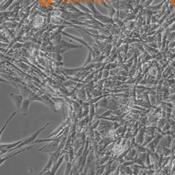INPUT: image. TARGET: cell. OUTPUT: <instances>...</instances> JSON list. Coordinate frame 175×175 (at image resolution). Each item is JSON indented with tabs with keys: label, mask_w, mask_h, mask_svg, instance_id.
I'll return each mask as SVG.
<instances>
[{
	"label": "cell",
	"mask_w": 175,
	"mask_h": 175,
	"mask_svg": "<svg viewBox=\"0 0 175 175\" xmlns=\"http://www.w3.org/2000/svg\"><path fill=\"white\" fill-rule=\"evenodd\" d=\"M18 88L20 90L21 94H22L24 98H29L30 95L31 94V90L28 89L27 87L22 85H18Z\"/></svg>",
	"instance_id": "ba28073f"
},
{
	"label": "cell",
	"mask_w": 175,
	"mask_h": 175,
	"mask_svg": "<svg viewBox=\"0 0 175 175\" xmlns=\"http://www.w3.org/2000/svg\"><path fill=\"white\" fill-rule=\"evenodd\" d=\"M43 98V101H44V104L47 105H48L49 107H50L51 108H52L53 109H55V104L53 103V102L51 101V99H50L47 96H46V95H43V96L41 97Z\"/></svg>",
	"instance_id": "30bf717a"
},
{
	"label": "cell",
	"mask_w": 175,
	"mask_h": 175,
	"mask_svg": "<svg viewBox=\"0 0 175 175\" xmlns=\"http://www.w3.org/2000/svg\"><path fill=\"white\" fill-rule=\"evenodd\" d=\"M26 138L22 139L20 140V141H18L17 142H14L12 143H9V144H1V149H5V150H9V149H11L15 148V147L19 145L20 143H22L23 141H24Z\"/></svg>",
	"instance_id": "52a82bcc"
},
{
	"label": "cell",
	"mask_w": 175,
	"mask_h": 175,
	"mask_svg": "<svg viewBox=\"0 0 175 175\" xmlns=\"http://www.w3.org/2000/svg\"><path fill=\"white\" fill-rule=\"evenodd\" d=\"M60 155H61V152L58 150L55 151L53 153H50L49 158L48 162L47 163L45 167L43 168V169L42 170L40 173H39V174H43L44 172H45L46 171L50 170L53 166V165L55 164V163L58 160V158L60 157Z\"/></svg>",
	"instance_id": "7a4b0ae2"
},
{
	"label": "cell",
	"mask_w": 175,
	"mask_h": 175,
	"mask_svg": "<svg viewBox=\"0 0 175 175\" xmlns=\"http://www.w3.org/2000/svg\"><path fill=\"white\" fill-rule=\"evenodd\" d=\"M95 160H94V155H93V151L91 152L89 156L87 158V163L85 165V172H87L88 170H89V172L91 171L93 172V169H94Z\"/></svg>",
	"instance_id": "5b68a950"
},
{
	"label": "cell",
	"mask_w": 175,
	"mask_h": 175,
	"mask_svg": "<svg viewBox=\"0 0 175 175\" xmlns=\"http://www.w3.org/2000/svg\"><path fill=\"white\" fill-rule=\"evenodd\" d=\"M81 69V67L79 68H76V69H64V71L69 76H73L74 74H76Z\"/></svg>",
	"instance_id": "8fae6325"
},
{
	"label": "cell",
	"mask_w": 175,
	"mask_h": 175,
	"mask_svg": "<svg viewBox=\"0 0 175 175\" xmlns=\"http://www.w3.org/2000/svg\"><path fill=\"white\" fill-rule=\"evenodd\" d=\"M64 160H65V154L60 155L59 158H58V160L55 163V164L53 165V166L52 167V168H51V169H50L51 172V175L55 174L56 172H57V170L58 169V168H59L60 165H62L63 161H64Z\"/></svg>",
	"instance_id": "8992f818"
},
{
	"label": "cell",
	"mask_w": 175,
	"mask_h": 175,
	"mask_svg": "<svg viewBox=\"0 0 175 175\" xmlns=\"http://www.w3.org/2000/svg\"><path fill=\"white\" fill-rule=\"evenodd\" d=\"M31 102L32 101L30 99V98H24V101H23L22 105H21L19 110V113L22 114V116H26L27 114Z\"/></svg>",
	"instance_id": "277c9868"
},
{
	"label": "cell",
	"mask_w": 175,
	"mask_h": 175,
	"mask_svg": "<svg viewBox=\"0 0 175 175\" xmlns=\"http://www.w3.org/2000/svg\"><path fill=\"white\" fill-rule=\"evenodd\" d=\"M15 114H16V113H13L12 114H11V117H9V118L7 120V122H5V123L4 124V125L3 126V127H2V129H1V136L2 135V134H3V131H4V129H5V127L7 126V125L9 124V122H10V121L12 120V119L13 118V117L14 116H15Z\"/></svg>",
	"instance_id": "4fadbf2b"
},
{
	"label": "cell",
	"mask_w": 175,
	"mask_h": 175,
	"mask_svg": "<svg viewBox=\"0 0 175 175\" xmlns=\"http://www.w3.org/2000/svg\"><path fill=\"white\" fill-rule=\"evenodd\" d=\"M72 167H72V163L70 162H66V169H65L64 174H71L70 172H72Z\"/></svg>",
	"instance_id": "7c38bea8"
},
{
	"label": "cell",
	"mask_w": 175,
	"mask_h": 175,
	"mask_svg": "<svg viewBox=\"0 0 175 175\" xmlns=\"http://www.w3.org/2000/svg\"><path fill=\"white\" fill-rule=\"evenodd\" d=\"M90 113H91V120L93 115L95 114V110H94V107H91V111H90Z\"/></svg>",
	"instance_id": "5bb4252c"
},
{
	"label": "cell",
	"mask_w": 175,
	"mask_h": 175,
	"mask_svg": "<svg viewBox=\"0 0 175 175\" xmlns=\"http://www.w3.org/2000/svg\"><path fill=\"white\" fill-rule=\"evenodd\" d=\"M62 137L63 136L58 137V138H56V139L54 140V141H51L49 143L45 144V145L42 147V148H39L38 151L42 152L44 153H53L54 152L57 151L60 142V139H62Z\"/></svg>",
	"instance_id": "6da1fadb"
},
{
	"label": "cell",
	"mask_w": 175,
	"mask_h": 175,
	"mask_svg": "<svg viewBox=\"0 0 175 175\" xmlns=\"http://www.w3.org/2000/svg\"><path fill=\"white\" fill-rule=\"evenodd\" d=\"M10 97L13 101L14 104L18 112H19V110L20 109V107L22 105L23 101H24V97L22 94H10Z\"/></svg>",
	"instance_id": "3957f363"
},
{
	"label": "cell",
	"mask_w": 175,
	"mask_h": 175,
	"mask_svg": "<svg viewBox=\"0 0 175 175\" xmlns=\"http://www.w3.org/2000/svg\"><path fill=\"white\" fill-rule=\"evenodd\" d=\"M32 148V146H30V147H28V148H25V149H23V150H19V151H18V152H17L16 153H15V154H13V155H10V156H6V157H1V165L2 164V163H3L5 161V160H8V159H9V158H13V157H14V156H17V155H18V154H20V153H21V152H24V151H27V150H29L30 148Z\"/></svg>",
	"instance_id": "9c48e42d"
}]
</instances>
